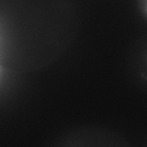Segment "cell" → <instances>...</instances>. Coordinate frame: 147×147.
Masks as SVG:
<instances>
[{"instance_id": "obj_3", "label": "cell", "mask_w": 147, "mask_h": 147, "mask_svg": "<svg viewBox=\"0 0 147 147\" xmlns=\"http://www.w3.org/2000/svg\"><path fill=\"white\" fill-rule=\"evenodd\" d=\"M142 62L143 63L142 67L145 68V70L147 71V45L145 48V50L142 52ZM147 82V79L146 80Z\"/></svg>"}, {"instance_id": "obj_4", "label": "cell", "mask_w": 147, "mask_h": 147, "mask_svg": "<svg viewBox=\"0 0 147 147\" xmlns=\"http://www.w3.org/2000/svg\"><path fill=\"white\" fill-rule=\"evenodd\" d=\"M143 147H147V141L145 143V144H144V145Z\"/></svg>"}, {"instance_id": "obj_1", "label": "cell", "mask_w": 147, "mask_h": 147, "mask_svg": "<svg viewBox=\"0 0 147 147\" xmlns=\"http://www.w3.org/2000/svg\"><path fill=\"white\" fill-rule=\"evenodd\" d=\"M49 147H132L120 133L96 126L76 127L65 131Z\"/></svg>"}, {"instance_id": "obj_2", "label": "cell", "mask_w": 147, "mask_h": 147, "mask_svg": "<svg viewBox=\"0 0 147 147\" xmlns=\"http://www.w3.org/2000/svg\"><path fill=\"white\" fill-rule=\"evenodd\" d=\"M137 4L141 15L147 21V0H137Z\"/></svg>"}]
</instances>
